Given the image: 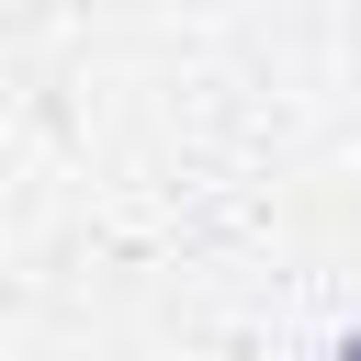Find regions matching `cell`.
Masks as SVG:
<instances>
[{
	"label": "cell",
	"mask_w": 361,
	"mask_h": 361,
	"mask_svg": "<svg viewBox=\"0 0 361 361\" xmlns=\"http://www.w3.org/2000/svg\"><path fill=\"white\" fill-rule=\"evenodd\" d=\"M338 361H361V338H350V350H338Z\"/></svg>",
	"instance_id": "cell-1"
}]
</instances>
